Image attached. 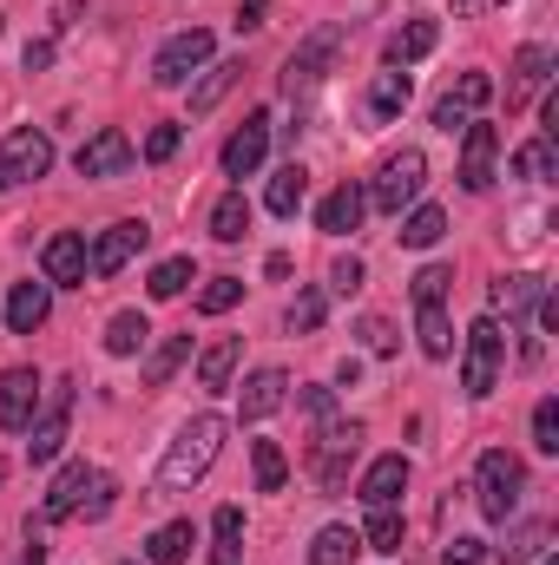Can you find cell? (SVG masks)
<instances>
[{
  "label": "cell",
  "instance_id": "cell-29",
  "mask_svg": "<svg viewBox=\"0 0 559 565\" xmlns=\"http://www.w3.org/2000/svg\"><path fill=\"white\" fill-rule=\"evenodd\" d=\"M434 46H441V26H434V20H409V26L389 40V66H402V73H409V66L428 60Z\"/></svg>",
  "mask_w": 559,
  "mask_h": 565
},
{
  "label": "cell",
  "instance_id": "cell-18",
  "mask_svg": "<svg viewBox=\"0 0 559 565\" xmlns=\"http://www.w3.org/2000/svg\"><path fill=\"white\" fill-rule=\"evenodd\" d=\"M487 99H494V79H487V73H461V86L434 106V126H441V132H467V119H474Z\"/></svg>",
  "mask_w": 559,
  "mask_h": 565
},
{
  "label": "cell",
  "instance_id": "cell-41",
  "mask_svg": "<svg viewBox=\"0 0 559 565\" xmlns=\"http://www.w3.org/2000/svg\"><path fill=\"white\" fill-rule=\"evenodd\" d=\"M323 309H329L323 289H296V302L283 309V329H289V335H316V329H323Z\"/></svg>",
  "mask_w": 559,
  "mask_h": 565
},
{
  "label": "cell",
  "instance_id": "cell-56",
  "mask_svg": "<svg viewBox=\"0 0 559 565\" xmlns=\"http://www.w3.org/2000/svg\"><path fill=\"white\" fill-rule=\"evenodd\" d=\"M540 565H559V559H540Z\"/></svg>",
  "mask_w": 559,
  "mask_h": 565
},
{
  "label": "cell",
  "instance_id": "cell-20",
  "mask_svg": "<svg viewBox=\"0 0 559 565\" xmlns=\"http://www.w3.org/2000/svg\"><path fill=\"white\" fill-rule=\"evenodd\" d=\"M356 493H362V507H395V500L409 493V460H402V454L369 460V473L356 480Z\"/></svg>",
  "mask_w": 559,
  "mask_h": 565
},
{
  "label": "cell",
  "instance_id": "cell-51",
  "mask_svg": "<svg viewBox=\"0 0 559 565\" xmlns=\"http://www.w3.org/2000/svg\"><path fill=\"white\" fill-rule=\"evenodd\" d=\"M296 402H303V415H316V422H323V415H336V395H329V388H303Z\"/></svg>",
  "mask_w": 559,
  "mask_h": 565
},
{
  "label": "cell",
  "instance_id": "cell-42",
  "mask_svg": "<svg viewBox=\"0 0 559 565\" xmlns=\"http://www.w3.org/2000/svg\"><path fill=\"white\" fill-rule=\"evenodd\" d=\"M362 546H369V553H402V513H395V507H369Z\"/></svg>",
  "mask_w": 559,
  "mask_h": 565
},
{
  "label": "cell",
  "instance_id": "cell-6",
  "mask_svg": "<svg viewBox=\"0 0 559 565\" xmlns=\"http://www.w3.org/2000/svg\"><path fill=\"white\" fill-rule=\"evenodd\" d=\"M211 46H218V40H211L204 26L171 33V40L151 53V86H165V93H171V86H191V73H204V66H211Z\"/></svg>",
  "mask_w": 559,
  "mask_h": 565
},
{
  "label": "cell",
  "instance_id": "cell-15",
  "mask_svg": "<svg viewBox=\"0 0 559 565\" xmlns=\"http://www.w3.org/2000/svg\"><path fill=\"white\" fill-rule=\"evenodd\" d=\"M264 151H271V113H251L231 139H224V178H251L257 164H264Z\"/></svg>",
  "mask_w": 559,
  "mask_h": 565
},
{
  "label": "cell",
  "instance_id": "cell-16",
  "mask_svg": "<svg viewBox=\"0 0 559 565\" xmlns=\"http://www.w3.org/2000/svg\"><path fill=\"white\" fill-rule=\"evenodd\" d=\"M547 79H553V46L527 40V46L514 53V73H507V113H520V106H527Z\"/></svg>",
  "mask_w": 559,
  "mask_h": 565
},
{
  "label": "cell",
  "instance_id": "cell-21",
  "mask_svg": "<svg viewBox=\"0 0 559 565\" xmlns=\"http://www.w3.org/2000/svg\"><path fill=\"white\" fill-rule=\"evenodd\" d=\"M362 211H369V191H362V184H336V191L316 204V224H323L329 237H349V231H362Z\"/></svg>",
  "mask_w": 559,
  "mask_h": 565
},
{
  "label": "cell",
  "instance_id": "cell-23",
  "mask_svg": "<svg viewBox=\"0 0 559 565\" xmlns=\"http://www.w3.org/2000/svg\"><path fill=\"white\" fill-rule=\"evenodd\" d=\"M238 355H244V335H211L204 349H198V388H231V375H238Z\"/></svg>",
  "mask_w": 559,
  "mask_h": 565
},
{
  "label": "cell",
  "instance_id": "cell-48",
  "mask_svg": "<svg viewBox=\"0 0 559 565\" xmlns=\"http://www.w3.org/2000/svg\"><path fill=\"white\" fill-rule=\"evenodd\" d=\"M441 565H487V546H481V540H467V533H454V540H447V553H441Z\"/></svg>",
  "mask_w": 559,
  "mask_h": 565
},
{
  "label": "cell",
  "instance_id": "cell-44",
  "mask_svg": "<svg viewBox=\"0 0 559 565\" xmlns=\"http://www.w3.org/2000/svg\"><path fill=\"white\" fill-rule=\"evenodd\" d=\"M534 447H540V454H559V402L553 395L534 408Z\"/></svg>",
  "mask_w": 559,
  "mask_h": 565
},
{
  "label": "cell",
  "instance_id": "cell-4",
  "mask_svg": "<svg viewBox=\"0 0 559 565\" xmlns=\"http://www.w3.org/2000/svg\"><path fill=\"white\" fill-rule=\"evenodd\" d=\"M356 454H362V422L323 415V422H316V440H309V473H316V487H323V493H342Z\"/></svg>",
  "mask_w": 559,
  "mask_h": 565
},
{
  "label": "cell",
  "instance_id": "cell-25",
  "mask_svg": "<svg viewBox=\"0 0 559 565\" xmlns=\"http://www.w3.org/2000/svg\"><path fill=\"white\" fill-rule=\"evenodd\" d=\"M415 342H421L428 362H447L454 355V322H447L441 302H415Z\"/></svg>",
  "mask_w": 559,
  "mask_h": 565
},
{
  "label": "cell",
  "instance_id": "cell-35",
  "mask_svg": "<svg viewBox=\"0 0 559 565\" xmlns=\"http://www.w3.org/2000/svg\"><path fill=\"white\" fill-rule=\"evenodd\" d=\"M441 237H447V211H441V204H415V211L402 217V244H409V250H434Z\"/></svg>",
  "mask_w": 559,
  "mask_h": 565
},
{
  "label": "cell",
  "instance_id": "cell-14",
  "mask_svg": "<svg viewBox=\"0 0 559 565\" xmlns=\"http://www.w3.org/2000/svg\"><path fill=\"white\" fill-rule=\"evenodd\" d=\"M93 480H99V467H86V460L60 467V473H53V487H46V500H40V520H46V526H53V520H73V513L86 507Z\"/></svg>",
  "mask_w": 559,
  "mask_h": 565
},
{
  "label": "cell",
  "instance_id": "cell-8",
  "mask_svg": "<svg viewBox=\"0 0 559 565\" xmlns=\"http://www.w3.org/2000/svg\"><path fill=\"white\" fill-rule=\"evenodd\" d=\"M46 171H53V139H46L40 126H13V132L0 139V184H7V191L40 184Z\"/></svg>",
  "mask_w": 559,
  "mask_h": 565
},
{
  "label": "cell",
  "instance_id": "cell-43",
  "mask_svg": "<svg viewBox=\"0 0 559 565\" xmlns=\"http://www.w3.org/2000/svg\"><path fill=\"white\" fill-rule=\"evenodd\" d=\"M238 302H244V282L238 277H211L198 289V309H204V316H224V309H238Z\"/></svg>",
  "mask_w": 559,
  "mask_h": 565
},
{
  "label": "cell",
  "instance_id": "cell-50",
  "mask_svg": "<svg viewBox=\"0 0 559 565\" xmlns=\"http://www.w3.org/2000/svg\"><path fill=\"white\" fill-rule=\"evenodd\" d=\"M113 493H119V487H113V473H99V480H93V500H86L80 513H86V520H106V513H113Z\"/></svg>",
  "mask_w": 559,
  "mask_h": 565
},
{
  "label": "cell",
  "instance_id": "cell-30",
  "mask_svg": "<svg viewBox=\"0 0 559 565\" xmlns=\"http://www.w3.org/2000/svg\"><path fill=\"white\" fill-rule=\"evenodd\" d=\"M191 546H198L191 520H171V526H158V533L145 540V565H184L191 559Z\"/></svg>",
  "mask_w": 559,
  "mask_h": 565
},
{
  "label": "cell",
  "instance_id": "cell-47",
  "mask_svg": "<svg viewBox=\"0 0 559 565\" xmlns=\"http://www.w3.org/2000/svg\"><path fill=\"white\" fill-rule=\"evenodd\" d=\"M356 335H362V349H369V355H395V329H389L382 316H362V329H356Z\"/></svg>",
  "mask_w": 559,
  "mask_h": 565
},
{
  "label": "cell",
  "instance_id": "cell-40",
  "mask_svg": "<svg viewBox=\"0 0 559 565\" xmlns=\"http://www.w3.org/2000/svg\"><path fill=\"white\" fill-rule=\"evenodd\" d=\"M184 282H198V264H191V257H165V264L145 277V289H151V302H171V296H184Z\"/></svg>",
  "mask_w": 559,
  "mask_h": 565
},
{
  "label": "cell",
  "instance_id": "cell-36",
  "mask_svg": "<svg viewBox=\"0 0 559 565\" xmlns=\"http://www.w3.org/2000/svg\"><path fill=\"white\" fill-rule=\"evenodd\" d=\"M145 342H151V322H145L139 309H119L106 322V355H139Z\"/></svg>",
  "mask_w": 559,
  "mask_h": 565
},
{
  "label": "cell",
  "instance_id": "cell-38",
  "mask_svg": "<svg viewBox=\"0 0 559 565\" xmlns=\"http://www.w3.org/2000/svg\"><path fill=\"white\" fill-rule=\"evenodd\" d=\"M251 473H257V493H283V480H289V460H283L277 440H251Z\"/></svg>",
  "mask_w": 559,
  "mask_h": 565
},
{
  "label": "cell",
  "instance_id": "cell-45",
  "mask_svg": "<svg viewBox=\"0 0 559 565\" xmlns=\"http://www.w3.org/2000/svg\"><path fill=\"white\" fill-rule=\"evenodd\" d=\"M178 145H184V126H151V132H145V164L178 158Z\"/></svg>",
  "mask_w": 559,
  "mask_h": 565
},
{
  "label": "cell",
  "instance_id": "cell-55",
  "mask_svg": "<svg viewBox=\"0 0 559 565\" xmlns=\"http://www.w3.org/2000/svg\"><path fill=\"white\" fill-rule=\"evenodd\" d=\"M40 559H46V546H27V559L20 565H40Z\"/></svg>",
  "mask_w": 559,
  "mask_h": 565
},
{
  "label": "cell",
  "instance_id": "cell-31",
  "mask_svg": "<svg viewBox=\"0 0 559 565\" xmlns=\"http://www.w3.org/2000/svg\"><path fill=\"white\" fill-rule=\"evenodd\" d=\"M303 198H309V171H303V164L289 158V164H283L277 178H271V191H264V204H271L277 217H296V211H303Z\"/></svg>",
  "mask_w": 559,
  "mask_h": 565
},
{
  "label": "cell",
  "instance_id": "cell-24",
  "mask_svg": "<svg viewBox=\"0 0 559 565\" xmlns=\"http://www.w3.org/2000/svg\"><path fill=\"white\" fill-rule=\"evenodd\" d=\"M540 289H547V282L527 277V270H520V277H500L494 289H487V302H494L487 316H500V309H507V322H527V316H534V302H540Z\"/></svg>",
  "mask_w": 559,
  "mask_h": 565
},
{
  "label": "cell",
  "instance_id": "cell-7",
  "mask_svg": "<svg viewBox=\"0 0 559 565\" xmlns=\"http://www.w3.org/2000/svg\"><path fill=\"white\" fill-rule=\"evenodd\" d=\"M342 40H349V26H342V20L316 26V33H309V40H303V46H296V53L283 60V93H289V99H296V93H309V86H316V79H323L329 66H336Z\"/></svg>",
  "mask_w": 559,
  "mask_h": 565
},
{
  "label": "cell",
  "instance_id": "cell-52",
  "mask_svg": "<svg viewBox=\"0 0 559 565\" xmlns=\"http://www.w3.org/2000/svg\"><path fill=\"white\" fill-rule=\"evenodd\" d=\"M264 7L271 0H238V33H257L264 26Z\"/></svg>",
  "mask_w": 559,
  "mask_h": 565
},
{
  "label": "cell",
  "instance_id": "cell-17",
  "mask_svg": "<svg viewBox=\"0 0 559 565\" xmlns=\"http://www.w3.org/2000/svg\"><path fill=\"white\" fill-rule=\"evenodd\" d=\"M145 244H151V231H145L139 217H126V224H113L99 244H93V277H119L133 257H139Z\"/></svg>",
  "mask_w": 559,
  "mask_h": 565
},
{
  "label": "cell",
  "instance_id": "cell-12",
  "mask_svg": "<svg viewBox=\"0 0 559 565\" xmlns=\"http://www.w3.org/2000/svg\"><path fill=\"white\" fill-rule=\"evenodd\" d=\"M40 369H7L0 375V427L7 434H27L33 427V415H40Z\"/></svg>",
  "mask_w": 559,
  "mask_h": 565
},
{
  "label": "cell",
  "instance_id": "cell-46",
  "mask_svg": "<svg viewBox=\"0 0 559 565\" xmlns=\"http://www.w3.org/2000/svg\"><path fill=\"white\" fill-rule=\"evenodd\" d=\"M447 282H454V270H447V264H428V270H415V282H409V289H415V302H441V296H447Z\"/></svg>",
  "mask_w": 559,
  "mask_h": 565
},
{
  "label": "cell",
  "instance_id": "cell-32",
  "mask_svg": "<svg viewBox=\"0 0 559 565\" xmlns=\"http://www.w3.org/2000/svg\"><path fill=\"white\" fill-rule=\"evenodd\" d=\"M356 553H362V533L356 526H323L309 540V565H356Z\"/></svg>",
  "mask_w": 559,
  "mask_h": 565
},
{
  "label": "cell",
  "instance_id": "cell-49",
  "mask_svg": "<svg viewBox=\"0 0 559 565\" xmlns=\"http://www.w3.org/2000/svg\"><path fill=\"white\" fill-rule=\"evenodd\" d=\"M362 277H369V270H362V257H342V264L329 270V289H336V296H356V289H362Z\"/></svg>",
  "mask_w": 559,
  "mask_h": 565
},
{
  "label": "cell",
  "instance_id": "cell-22",
  "mask_svg": "<svg viewBox=\"0 0 559 565\" xmlns=\"http://www.w3.org/2000/svg\"><path fill=\"white\" fill-rule=\"evenodd\" d=\"M46 316H53V282H13V296H7V329H13V335H33V329H46Z\"/></svg>",
  "mask_w": 559,
  "mask_h": 565
},
{
  "label": "cell",
  "instance_id": "cell-11",
  "mask_svg": "<svg viewBox=\"0 0 559 565\" xmlns=\"http://www.w3.org/2000/svg\"><path fill=\"white\" fill-rule=\"evenodd\" d=\"M494 158H500V132L467 119V132H461V191H474V198L494 191Z\"/></svg>",
  "mask_w": 559,
  "mask_h": 565
},
{
  "label": "cell",
  "instance_id": "cell-27",
  "mask_svg": "<svg viewBox=\"0 0 559 565\" xmlns=\"http://www.w3.org/2000/svg\"><path fill=\"white\" fill-rule=\"evenodd\" d=\"M244 231H251V198H244V184H231V191L211 204V237H218V244H244Z\"/></svg>",
  "mask_w": 559,
  "mask_h": 565
},
{
  "label": "cell",
  "instance_id": "cell-57",
  "mask_svg": "<svg viewBox=\"0 0 559 565\" xmlns=\"http://www.w3.org/2000/svg\"><path fill=\"white\" fill-rule=\"evenodd\" d=\"M119 565H133V559H119Z\"/></svg>",
  "mask_w": 559,
  "mask_h": 565
},
{
  "label": "cell",
  "instance_id": "cell-13",
  "mask_svg": "<svg viewBox=\"0 0 559 565\" xmlns=\"http://www.w3.org/2000/svg\"><path fill=\"white\" fill-rule=\"evenodd\" d=\"M66 422H73V388L60 382L53 402H46V415H33V427H27V434H33V440H27V460H33V467H46V460L66 447Z\"/></svg>",
  "mask_w": 559,
  "mask_h": 565
},
{
  "label": "cell",
  "instance_id": "cell-39",
  "mask_svg": "<svg viewBox=\"0 0 559 565\" xmlns=\"http://www.w3.org/2000/svg\"><path fill=\"white\" fill-rule=\"evenodd\" d=\"M547 540H553V520H527V526H514L507 533V546H500V559L520 565V559H540L547 553Z\"/></svg>",
  "mask_w": 559,
  "mask_h": 565
},
{
  "label": "cell",
  "instance_id": "cell-37",
  "mask_svg": "<svg viewBox=\"0 0 559 565\" xmlns=\"http://www.w3.org/2000/svg\"><path fill=\"white\" fill-rule=\"evenodd\" d=\"M559 171V151H553V139H527L520 151H514V178H527V184H547Z\"/></svg>",
  "mask_w": 559,
  "mask_h": 565
},
{
  "label": "cell",
  "instance_id": "cell-10",
  "mask_svg": "<svg viewBox=\"0 0 559 565\" xmlns=\"http://www.w3.org/2000/svg\"><path fill=\"white\" fill-rule=\"evenodd\" d=\"M133 158H139V151H133V139H126L119 126H99L93 139L73 151V171H80V178H119V171H133Z\"/></svg>",
  "mask_w": 559,
  "mask_h": 565
},
{
  "label": "cell",
  "instance_id": "cell-33",
  "mask_svg": "<svg viewBox=\"0 0 559 565\" xmlns=\"http://www.w3.org/2000/svg\"><path fill=\"white\" fill-rule=\"evenodd\" d=\"M409 73L402 66H389V73H376V86H369V113L376 119H395V113H409Z\"/></svg>",
  "mask_w": 559,
  "mask_h": 565
},
{
  "label": "cell",
  "instance_id": "cell-2",
  "mask_svg": "<svg viewBox=\"0 0 559 565\" xmlns=\"http://www.w3.org/2000/svg\"><path fill=\"white\" fill-rule=\"evenodd\" d=\"M500 362H507V329H500V316H481L461 335V395L467 402H487L500 388Z\"/></svg>",
  "mask_w": 559,
  "mask_h": 565
},
{
  "label": "cell",
  "instance_id": "cell-1",
  "mask_svg": "<svg viewBox=\"0 0 559 565\" xmlns=\"http://www.w3.org/2000/svg\"><path fill=\"white\" fill-rule=\"evenodd\" d=\"M224 434H231V422H224V415H191V422L171 434V447H165V460H158L151 487H158V493H191V487L218 467Z\"/></svg>",
  "mask_w": 559,
  "mask_h": 565
},
{
  "label": "cell",
  "instance_id": "cell-3",
  "mask_svg": "<svg viewBox=\"0 0 559 565\" xmlns=\"http://www.w3.org/2000/svg\"><path fill=\"white\" fill-rule=\"evenodd\" d=\"M520 493H527V467H520V454L487 447L481 467H474V500H481V513H487L494 526H507V520L520 513Z\"/></svg>",
  "mask_w": 559,
  "mask_h": 565
},
{
  "label": "cell",
  "instance_id": "cell-26",
  "mask_svg": "<svg viewBox=\"0 0 559 565\" xmlns=\"http://www.w3.org/2000/svg\"><path fill=\"white\" fill-rule=\"evenodd\" d=\"M244 79V60H218V66H204V79L191 86V119H204V113H218V99L231 93Z\"/></svg>",
  "mask_w": 559,
  "mask_h": 565
},
{
  "label": "cell",
  "instance_id": "cell-28",
  "mask_svg": "<svg viewBox=\"0 0 559 565\" xmlns=\"http://www.w3.org/2000/svg\"><path fill=\"white\" fill-rule=\"evenodd\" d=\"M211 565H244V513L238 507L211 513Z\"/></svg>",
  "mask_w": 559,
  "mask_h": 565
},
{
  "label": "cell",
  "instance_id": "cell-53",
  "mask_svg": "<svg viewBox=\"0 0 559 565\" xmlns=\"http://www.w3.org/2000/svg\"><path fill=\"white\" fill-rule=\"evenodd\" d=\"M46 60H53V40H33V46H27V73H40Z\"/></svg>",
  "mask_w": 559,
  "mask_h": 565
},
{
  "label": "cell",
  "instance_id": "cell-54",
  "mask_svg": "<svg viewBox=\"0 0 559 565\" xmlns=\"http://www.w3.org/2000/svg\"><path fill=\"white\" fill-rule=\"evenodd\" d=\"M356 382H362V362H356V355H349V362H342V369H336V388H356Z\"/></svg>",
  "mask_w": 559,
  "mask_h": 565
},
{
  "label": "cell",
  "instance_id": "cell-34",
  "mask_svg": "<svg viewBox=\"0 0 559 565\" xmlns=\"http://www.w3.org/2000/svg\"><path fill=\"white\" fill-rule=\"evenodd\" d=\"M184 362H191V335H165V342L145 355V388H165Z\"/></svg>",
  "mask_w": 559,
  "mask_h": 565
},
{
  "label": "cell",
  "instance_id": "cell-5",
  "mask_svg": "<svg viewBox=\"0 0 559 565\" xmlns=\"http://www.w3.org/2000/svg\"><path fill=\"white\" fill-rule=\"evenodd\" d=\"M421 184H428V158H421L415 145H402V151L382 158V171H376V184H369V204L389 211V217H402V204H415Z\"/></svg>",
  "mask_w": 559,
  "mask_h": 565
},
{
  "label": "cell",
  "instance_id": "cell-9",
  "mask_svg": "<svg viewBox=\"0 0 559 565\" xmlns=\"http://www.w3.org/2000/svg\"><path fill=\"white\" fill-rule=\"evenodd\" d=\"M40 277L53 282V289H86V277H93V250H86V237H80V231L46 237V250H40Z\"/></svg>",
  "mask_w": 559,
  "mask_h": 565
},
{
  "label": "cell",
  "instance_id": "cell-19",
  "mask_svg": "<svg viewBox=\"0 0 559 565\" xmlns=\"http://www.w3.org/2000/svg\"><path fill=\"white\" fill-rule=\"evenodd\" d=\"M283 402H289V375H283V369H257V375H244V388H238V422H271Z\"/></svg>",
  "mask_w": 559,
  "mask_h": 565
}]
</instances>
